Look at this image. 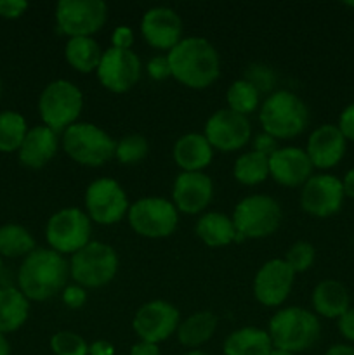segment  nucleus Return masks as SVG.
Returning <instances> with one entry per match:
<instances>
[{
	"mask_svg": "<svg viewBox=\"0 0 354 355\" xmlns=\"http://www.w3.org/2000/svg\"><path fill=\"white\" fill-rule=\"evenodd\" d=\"M69 276V262L51 248H35L17 270V290L33 302L61 293Z\"/></svg>",
	"mask_w": 354,
	"mask_h": 355,
	"instance_id": "1",
	"label": "nucleus"
},
{
	"mask_svg": "<svg viewBox=\"0 0 354 355\" xmlns=\"http://www.w3.org/2000/svg\"><path fill=\"white\" fill-rule=\"evenodd\" d=\"M167 58L174 78L189 89H207L221 75L219 52L207 38H183Z\"/></svg>",
	"mask_w": 354,
	"mask_h": 355,
	"instance_id": "2",
	"label": "nucleus"
},
{
	"mask_svg": "<svg viewBox=\"0 0 354 355\" xmlns=\"http://www.w3.org/2000/svg\"><path fill=\"white\" fill-rule=\"evenodd\" d=\"M274 349L297 355L309 350L321 335V324L316 314L301 307H287L271 318L267 329Z\"/></svg>",
	"mask_w": 354,
	"mask_h": 355,
	"instance_id": "3",
	"label": "nucleus"
},
{
	"mask_svg": "<svg viewBox=\"0 0 354 355\" xmlns=\"http://www.w3.org/2000/svg\"><path fill=\"white\" fill-rule=\"evenodd\" d=\"M259 121L264 132L276 141L292 139L307 128L309 110L294 92L278 90L262 103Z\"/></svg>",
	"mask_w": 354,
	"mask_h": 355,
	"instance_id": "4",
	"label": "nucleus"
},
{
	"mask_svg": "<svg viewBox=\"0 0 354 355\" xmlns=\"http://www.w3.org/2000/svg\"><path fill=\"white\" fill-rule=\"evenodd\" d=\"M83 107V94L68 80H54L38 97V113L45 127L65 132L76 123Z\"/></svg>",
	"mask_w": 354,
	"mask_h": 355,
	"instance_id": "5",
	"label": "nucleus"
},
{
	"mask_svg": "<svg viewBox=\"0 0 354 355\" xmlns=\"http://www.w3.org/2000/svg\"><path fill=\"white\" fill-rule=\"evenodd\" d=\"M62 148L73 162L85 166H103L115 158L117 142L94 123H78L62 132Z\"/></svg>",
	"mask_w": 354,
	"mask_h": 355,
	"instance_id": "6",
	"label": "nucleus"
},
{
	"mask_svg": "<svg viewBox=\"0 0 354 355\" xmlns=\"http://www.w3.org/2000/svg\"><path fill=\"white\" fill-rule=\"evenodd\" d=\"M117 252L101 241L87 243L69 260V276L82 288L106 286L117 276Z\"/></svg>",
	"mask_w": 354,
	"mask_h": 355,
	"instance_id": "7",
	"label": "nucleus"
},
{
	"mask_svg": "<svg viewBox=\"0 0 354 355\" xmlns=\"http://www.w3.org/2000/svg\"><path fill=\"white\" fill-rule=\"evenodd\" d=\"M283 218L280 203L266 194L246 196L233 211V224L243 239L267 238L278 231Z\"/></svg>",
	"mask_w": 354,
	"mask_h": 355,
	"instance_id": "8",
	"label": "nucleus"
},
{
	"mask_svg": "<svg viewBox=\"0 0 354 355\" xmlns=\"http://www.w3.org/2000/svg\"><path fill=\"white\" fill-rule=\"evenodd\" d=\"M92 220L80 208L69 207L56 211L45 225V239L54 252L73 255L90 243Z\"/></svg>",
	"mask_w": 354,
	"mask_h": 355,
	"instance_id": "9",
	"label": "nucleus"
},
{
	"mask_svg": "<svg viewBox=\"0 0 354 355\" xmlns=\"http://www.w3.org/2000/svg\"><path fill=\"white\" fill-rule=\"evenodd\" d=\"M128 224L142 238L160 239L172 234L179 224V214L172 201L163 198H142L128 208Z\"/></svg>",
	"mask_w": 354,
	"mask_h": 355,
	"instance_id": "10",
	"label": "nucleus"
},
{
	"mask_svg": "<svg viewBox=\"0 0 354 355\" xmlns=\"http://www.w3.org/2000/svg\"><path fill=\"white\" fill-rule=\"evenodd\" d=\"M87 215L99 225L118 224L128 214L127 194L124 187L110 177H103L89 184L85 191Z\"/></svg>",
	"mask_w": 354,
	"mask_h": 355,
	"instance_id": "11",
	"label": "nucleus"
},
{
	"mask_svg": "<svg viewBox=\"0 0 354 355\" xmlns=\"http://www.w3.org/2000/svg\"><path fill=\"white\" fill-rule=\"evenodd\" d=\"M108 19V6L103 0H61L56 7L59 30L69 38L92 37Z\"/></svg>",
	"mask_w": 354,
	"mask_h": 355,
	"instance_id": "12",
	"label": "nucleus"
},
{
	"mask_svg": "<svg viewBox=\"0 0 354 355\" xmlns=\"http://www.w3.org/2000/svg\"><path fill=\"white\" fill-rule=\"evenodd\" d=\"M179 319V311L170 302L153 300L135 312L132 328L141 342L158 345L177 331L180 324Z\"/></svg>",
	"mask_w": 354,
	"mask_h": 355,
	"instance_id": "13",
	"label": "nucleus"
},
{
	"mask_svg": "<svg viewBox=\"0 0 354 355\" xmlns=\"http://www.w3.org/2000/svg\"><path fill=\"white\" fill-rule=\"evenodd\" d=\"M96 73L104 89L115 94L127 92L141 78V61L135 52L110 47L101 55Z\"/></svg>",
	"mask_w": 354,
	"mask_h": 355,
	"instance_id": "14",
	"label": "nucleus"
},
{
	"mask_svg": "<svg viewBox=\"0 0 354 355\" xmlns=\"http://www.w3.org/2000/svg\"><path fill=\"white\" fill-rule=\"evenodd\" d=\"M250 134H252V128H250L248 118L231 111L229 107H224V110L215 111L208 118L203 135L214 149L231 153L246 146V142L250 141Z\"/></svg>",
	"mask_w": 354,
	"mask_h": 355,
	"instance_id": "15",
	"label": "nucleus"
},
{
	"mask_svg": "<svg viewBox=\"0 0 354 355\" xmlns=\"http://www.w3.org/2000/svg\"><path fill=\"white\" fill-rule=\"evenodd\" d=\"M342 180L330 173H318L312 175L302 186L301 207L305 214L312 217H332L342 208L344 203Z\"/></svg>",
	"mask_w": 354,
	"mask_h": 355,
	"instance_id": "16",
	"label": "nucleus"
},
{
	"mask_svg": "<svg viewBox=\"0 0 354 355\" xmlns=\"http://www.w3.org/2000/svg\"><path fill=\"white\" fill-rule=\"evenodd\" d=\"M295 272L285 262V259L267 260L255 274L253 279V295L257 302L266 307H278L290 295L294 286Z\"/></svg>",
	"mask_w": 354,
	"mask_h": 355,
	"instance_id": "17",
	"label": "nucleus"
},
{
	"mask_svg": "<svg viewBox=\"0 0 354 355\" xmlns=\"http://www.w3.org/2000/svg\"><path fill=\"white\" fill-rule=\"evenodd\" d=\"M141 33L148 45L170 52L183 40V21L170 7H153L142 16Z\"/></svg>",
	"mask_w": 354,
	"mask_h": 355,
	"instance_id": "18",
	"label": "nucleus"
},
{
	"mask_svg": "<svg viewBox=\"0 0 354 355\" xmlns=\"http://www.w3.org/2000/svg\"><path fill=\"white\" fill-rule=\"evenodd\" d=\"M214 194L212 179L203 172H180L172 189L174 207L177 211L196 215L208 207Z\"/></svg>",
	"mask_w": 354,
	"mask_h": 355,
	"instance_id": "19",
	"label": "nucleus"
},
{
	"mask_svg": "<svg viewBox=\"0 0 354 355\" xmlns=\"http://www.w3.org/2000/svg\"><path fill=\"white\" fill-rule=\"evenodd\" d=\"M312 163L305 149L288 146L269 156V175L285 187L304 186L312 177Z\"/></svg>",
	"mask_w": 354,
	"mask_h": 355,
	"instance_id": "20",
	"label": "nucleus"
},
{
	"mask_svg": "<svg viewBox=\"0 0 354 355\" xmlns=\"http://www.w3.org/2000/svg\"><path fill=\"white\" fill-rule=\"evenodd\" d=\"M347 141L337 125H321L307 139V153L312 166L319 170H330L342 162L346 155Z\"/></svg>",
	"mask_w": 354,
	"mask_h": 355,
	"instance_id": "21",
	"label": "nucleus"
},
{
	"mask_svg": "<svg viewBox=\"0 0 354 355\" xmlns=\"http://www.w3.org/2000/svg\"><path fill=\"white\" fill-rule=\"evenodd\" d=\"M58 134L45 125H37L30 128L21 144L17 156L23 166L28 168H44L58 153Z\"/></svg>",
	"mask_w": 354,
	"mask_h": 355,
	"instance_id": "22",
	"label": "nucleus"
},
{
	"mask_svg": "<svg viewBox=\"0 0 354 355\" xmlns=\"http://www.w3.org/2000/svg\"><path fill=\"white\" fill-rule=\"evenodd\" d=\"M172 156L177 166L183 168V172H201L210 165L214 148L205 139L203 134L191 132V134L177 139V142L174 144Z\"/></svg>",
	"mask_w": 354,
	"mask_h": 355,
	"instance_id": "23",
	"label": "nucleus"
},
{
	"mask_svg": "<svg viewBox=\"0 0 354 355\" xmlns=\"http://www.w3.org/2000/svg\"><path fill=\"white\" fill-rule=\"evenodd\" d=\"M311 302L316 314L326 319H339L344 312L351 309V298L346 286L335 279H326L316 284Z\"/></svg>",
	"mask_w": 354,
	"mask_h": 355,
	"instance_id": "24",
	"label": "nucleus"
},
{
	"mask_svg": "<svg viewBox=\"0 0 354 355\" xmlns=\"http://www.w3.org/2000/svg\"><path fill=\"white\" fill-rule=\"evenodd\" d=\"M273 349L269 333L255 326L236 329L222 345L224 355H269Z\"/></svg>",
	"mask_w": 354,
	"mask_h": 355,
	"instance_id": "25",
	"label": "nucleus"
},
{
	"mask_svg": "<svg viewBox=\"0 0 354 355\" xmlns=\"http://www.w3.org/2000/svg\"><path fill=\"white\" fill-rule=\"evenodd\" d=\"M219 326V318L214 312L201 311L194 312L189 318L184 319L177 328V338H179L180 345L186 347L189 350H198L203 343L214 336L215 329Z\"/></svg>",
	"mask_w": 354,
	"mask_h": 355,
	"instance_id": "26",
	"label": "nucleus"
},
{
	"mask_svg": "<svg viewBox=\"0 0 354 355\" xmlns=\"http://www.w3.org/2000/svg\"><path fill=\"white\" fill-rule=\"evenodd\" d=\"M30 315V300L17 288H0V333L17 331Z\"/></svg>",
	"mask_w": 354,
	"mask_h": 355,
	"instance_id": "27",
	"label": "nucleus"
},
{
	"mask_svg": "<svg viewBox=\"0 0 354 355\" xmlns=\"http://www.w3.org/2000/svg\"><path fill=\"white\" fill-rule=\"evenodd\" d=\"M194 231H196L198 238L212 248L229 245V243L236 241V236H238L233 218L224 214H219V211H208V214L201 215Z\"/></svg>",
	"mask_w": 354,
	"mask_h": 355,
	"instance_id": "28",
	"label": "nucleus"
},
{
	"mask_svg": "<svg viewBox=\"0 0 354 355\" xmlns=\"http://www.w3.org/2000/svg\"><path fill=\"white\" fill-rule=\"evenodd\" d=\"M65 55L68 64L80 73H90L97 69L103 51L92 37L69 38Z\"/></svg>",
	"mask_w": 354,
	"mask_h": 355,
	"instance_id": "29",
	"label": "nucleus"
},
{
	"mask_svg": "<svg viewBox=\"0 0 354 355\" xmlns=\"http://www.w3.org/2000/svg\"><path fill=\"white\" fill-rule=\"evenodd\" d=\"M233 175L243 186H257L269 177V158L250 151L238 156L233 166Z\"/></svg>",
	"mask_w": 354,
	"mask_h": 355,
	"instance_id": "30",
	"label": "nucleus"
},
{
	"mask_svg": "<svg viewBox=\"0 0 354 355\" xmlns=\"http://www.w3.org/2000/svg\"><path fill=\"white\" fill-rule=\"evenodd\" d=\"M35 250V238L19 224H6L0 227V257H28Z\"/></svg>",
	"mask_w": 354,
	"mask_h": 355,
	"instance_id": "31",
	"label": "nucleus"
},
{
	"mask_svg": "<svg viewBox=\"0 0 354 355\" xmlns=\"http://www.w3.org/2000/svg\"><path fill=\"white\" fill-rule=\"evenodd\" d=\"M26 134L28 125L23 114L10 110L0 113V153L19 151Z\"/></svg>",
	"mask_w": 354,
	"mask_h": 355,
	"instance_id": "32",
	"label": "nucleus"
},
{
	"mask_svg": "<svg viewBox=\"0 0 354 355\" xmlns=\"http://www.w3.org/2000/svg\"><path fill=\"white\" fill-rule=\"evenodd\" d=\"M226 101H228L229 110L246 116V114L253 113L259 107L260 92L252 83L242 78L231 83L228 94H226Z\"/></svg>",
	"mask_w": 354,
	"mask_h": 355,
	"instance_id": "33",
	"label": "nucleus"
},
{
	"mask_svg": "<svg viewBox=\"0 0 354 355\" xmlns=\"http://www.w3.org/2000/svg\"><path fill=\"white\" fill-rule=\"evenodd\" d=\"M149 153V144L144 135L128 134L117 142L115 148V158L124 165H132L144 159Z\"/></svg>",
	"mask_w": 354,
	"mask_h": 355,
	"instance_id": "34",
	"label": "nucleus"
},
{
	"mask_svg": "<svg viewBox=\"0 0 354 355\" xmlns=\"http://www.w3.org/2000/svg\"><path fill=\"white\" fill-rule=\"evenodd\" d=\"M54 355H89V343L73 331H58L51 338Z\"/></svg>",
	"mask_w": 354,
	"mask_h": 355,
	"instance_id": "35",
	"label": "nucleus"
},
{
	"mask_svg": "<svg viewBox=\"0 0 354 355\" xmlns=\"http://www.w3.org/2000/svg\"><path fill=\"white\" fill-rule=\"evenodd\" d=\"M316 259V250L311 243L307 241H297L290 246V250L287 252L285 257V262L292 267L295 274L297 272H305L309 267L314 263Z\"/></svg>",
	"mask_w": 354,
	"mask_h": 355,
	"instance_id": "36",
	"label": "nucleus"
},
{
	"mask_svg": "<svg viewBox=\"0 0 354 355\" xmlns=\"http://www.w3.org/2000/svg\"><path fill=\"white\" fill-rule=\"evenodd\" d=\"M245 80L246 82L252 83V85L255 87L259 92H264V90H271V87H273L276 76H274L273 69H271L269 66L253 64L246 69Z\"/></svg>",
	"mask_w": 354,
	"mask_h": 355,
	"instance_id": "37",
	"label": "nucleus"
},
{
	"mask_svg": "<svg viewBox=\"0 0 354 355\" xmlns=\"http://www.w3.org/2000/svg\"><path fill=\"white\" fill-rule=\"evenodd\" d=\"M62 302H65L66 307L69 309H80L85 305L87 302V291L85 288L78 286V284H71V286H66L61 291Z\"/></svg>",
	"mask_w": 354,
	"mask_h": 355,
	"instance_id": "38",
	"label": "nucleus"
},
{
	"mask_svg": "<svg viewBox=\"0 0 354 355\" xmlns=\"http://www.w3.org/2000/svg\"><path fill=\"white\" fill-rule=\"evenodd\" d=\"M148 73L153 80H165L169 76H172L170 71V62L167 55H155L153 59H149L148 62Z\"/></svg>",
	"mask_w": 354,
	"mask_h": 355,
	"instance_id": "39",
	"label": "nucleus"
},
{
	"mask_svg": "<svg viewBox=\"0 0 354 355\" xmlns=\"http://www.w3.org/2000/svg\"><path fill=\"white\" fill-rule=\"evenodd\" d=\"M337 127L342 132L346 141L354 142V103L349 104L347 107H344V111L340 113L339 125H337Z\"/></svg>",
	"mask_w": 354,
	"mask_h": 355,
	"instance_id": "40",
	"label": "nucleus"
},
{
	"mask_svg": "<svg viewBox=\"0 0 354 355\" xmlns=\"http://www.w3.org/2000/svg\"><path fill=\"white\" fill-rule=\"evenodd\" d=\"M28 9V3L24 0H0V17L6 19H16L23 16Z\"/></svg>",
	"mask_w": 354,
	"mask_h": 355,
	"instance_id": "41",
	"label": "nucleus"
},
{
	"mask_svg": "<svg viewBox=\"0 0 354 355\" xmlns=\"http://www.w3.org/2000/svg\"><path fill=\"white\" fill-rule=\"evenodd\" d=\"M278 141L274 137H271L269 134L262 132V134H257L253 139V151L260 153V155L267 156L269 158L274 151H278Z\"/></svg>",
	"mask_w": 354,
	"mask_h": 355,
	"instance_id": "42",
	"label": "nucleus"
},
{
	"mask_svg": "<svg viewBox=\"0 0 354 355\" xmlns=\"http://www.w3.org/2000/svg\"><path fill=\"white\" fill-rule=\"evenodd\" d=\"M111 42H113L115 49L130 51L132 44H134V31H132V28L128 26L115 28L113 35H111Z\"/></svg>",
	"mask_w": 354,
	"mask_h": 355,
	"instance_id": "43",
	"label": "nucleus"
},
{
	"mask_svg": "<svg viewBox=\"0 0 354 355\" xmlns=\"http://www.w3.org/2000/svg\"><path fill=\"white\" fill-rule=\"evenodd\" d=\"M337 328L347 342H354V309H349L337 319Z\"/></svg>",
	"mask_w": 354,
	"mask_h": 355,
	"instance_id": "44",
	"label": "nucleus"
},
{
	"mask_svg": "<svg viewBox=\"0 0 354 355\" xmlns=\"http://www.w3.org/2000/svg\"><path fill=\"white\" fill-rule=\"evenodd\" d=\"M128 355H162V352H160V347L155 345V343L141 342V340H139L137 343L132 345Z\"/></svg>",
	"mask_w": 354,
	"mask_h": 355,
	"instance_id": "45",
	"label": "nucleus"
},
{
	"mask_svg": "<svg viewBox=\"0 0 354 355\" xmlns=\"http://www.w3.org/2000/svg\"><path fill=\"white\" fill-rule=\"evenodd\" d=\"M89 355H115L113 343L108 340H96L89 345Z\"/></svg>",
	"mask_w": 354,
	"mask_h": 355,
	"instance_id": "46",
	"label": "nucleus"
},
{
	"mask_svg": "<svg viewBox=\"0 0 354 355\" xmlns=\"http://www.w3.org/2000/svg\"><path fill=\"white\" fill-rule=\"evenodd\" d=\"M342 187H344V194L351 200H354V168H351L349 172L344 175L342 179Z\"/></svg>",
	"mask_w": 354,
	"mask_h": 355,
	"instance_id": "47",
	"label": "nucleus"
},
{
	"mask_svg": "<svg viewBox=\"0 0 354 355\" xmlns=\"http://www.w3.org/2000/svg\"><path fill=\"white\" fill-rule=\"evenodd\" d=\"M325 355H354V347L346 345V343H337V345L330 347Z\"/></svg>",
	"mask_w": 354,
	"mask_h": 355,
	"instance_id": "48",
	"label": "nucleus"
},
{
	"mask_svg": "<svg viewBox=\"0 0 354 355\" xmlns=\"http://www.w3.org/2000/svg\"><path fill=\"white\" fill-rule=\"evenodd\" d=\"M0 355H10V343L2 333H0Z\"/></svg>",
	"mask_w": 354,
	"mask_h": 355,
	"instance_id": "49",
	"label": "nucleus"
},
{
	"mask_svg": "<svg viewBox=\"0 0 354 355\" xmlns=\"http://www.w3.org/2000/svg\"><path fill=\"white\" fill-rule=\"evenodd\" d=\"M269 355H295V354L287 352V350H281V349H273V350H271Z\"/></svg>",
	"mask_w": 354,
	"mask_h": 355,
	"instance_id": "50",
	"label": "nucleus"
},
{
	"mask_svg": "<svg viewBox=\"0 0 354 355\" xmlns=\"http://www.w3.org/2000/svg\"><path fill=\"white\" fill-rule=\"evenodd\" d=\"M184 355H208V354H205L203 350H189V352H186Z\"/></svg>",
	"mask_w": 354,
	"mask_h": 355,
	"instance_id": "51",
	"label": "nucleus"
},
{
	"mask_svg": "<svg viewBox=\"0 0 354 355\" xmlns=\"http://www.w3.org/2000/svg\"><path fill=\"white\" fill-rule=\"evenodd\" d=\"M0 96H2V80H0Z\"/></svg>",
	"mask_w": 354,
	"mask_h": 355,
	"instance_id": "52",
	"label": "nucleus"
},
{
	"mask_svg": "<svg viewBox=\"0 0 354 355\" xmlns=\"http://www.w3.org/2000/svg\"><path fill=\"white\" fill-rule=\"evenodd\" d=\"M347 6H351V7H354V2H347Z\"/></svg>",
	"mask_w": 354,
	"mask_h": 355,
	"instance_id": "53",
	"label": "nucleus"
},
{
	"mask_svg": "<svg viewBox=\"0 0 354 355\" xmlns=\"http://www.w3.org/2000/svg\"><path fill=\"white\" fill-rule=\"evenodd\" d=\"M0 270H2V257H0Z\"/></svg>",
	"mask_w": 354,
	"mask_h": 355,
	"instance_id": "54",
	"label": "nucleus"
}]
</instances>
